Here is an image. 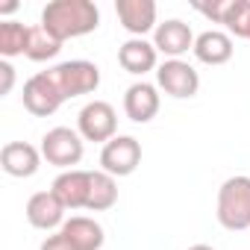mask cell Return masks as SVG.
Masks as SVG:
<instances>
[{"label":"cell","instance_id":"obj_15","mask_svg":"<svg viewBox=\"0 0 250 250\" xmlns=\"http://www.w3.org/2000/svg\"><path fill=\"white\" fill-rule=\"evenodd\" d=\"M65 206H62V200L53 194V191H36L30 200H27V221H30V227H36V229H62V224H65Z\"/></svg>","mask_w":250,"mask_h":250},{"label":"cell","instance_id":"obj_23","mask_svg":"<svg viewBox=\"0 0 250 250\" xmlns=\"http://www.w3.org/2000/svg\"><path fill=\"white\" fill-rule=\"evenodd\" d=\"M39 250H74V247L68 244V238H65L62 232H56V235H47Z\"/></svg>","mask_w":250,"mask_h":250},{"label":"cell","instance_id":"obj_18","mask_svg":"<svg viewBox=\"0 0 250 250\" xmlns=\"http://www.w3.org/2000/svg\"><path fill=\"white\" fill-rule=\"evenodd\" d=\"M232 36L224 30H206L194 39V56L203 65H227L232 59Z\"/></svg>","mask_w":250,"mask_h":250},{"label":"cell","instance_id":"obj_22","mask_svg":"<svg viewBox=\"0 0 250 250\" xmlns=\"http://www.w3.org/2000/svg\"><path fill=\"white\" fill-rule=\"evenodd\" d=\"M0 77H3V83H0V94H9L12 85H15V68L9 65V59H0Z\"/></svg>","mask_w":250,"mask_h":250},{"label":"cell","instance_id":"obj_4","mask_svg":"<svg viewBox=\"0 0 250 250\" xmlns=\"http://www.w3.org/2000/svg\"><path fill=\"white\" fill-rule=\"evenodd\" d=\"M85 139L71 127H53L42 136V156L47 165H56L62 171H74V165L83 162Z\"/></svg>","mask_w":250,"mask_h":250},{"label":"cell","instance_id":"obj_16","mask_svg":"<svg viewBox=\"0 0 250 250\" xmlns=\"http://www.w3.org/2000/svg\"><path fill=\"white\" fill-rule=\"evenodd\" d=\"M156 59H159V50L147 39H127L118 50V65L133 77H145L147 71L159 68Z\"/></svg>","mask_w":250,"mask_h":250},{"label":"cell","instance_id":"obj_3","mask_svg":"<svg viewBox=\"0 0 250 250\" xmlns=\"http://www.w3.org/2000/svg\"><path fill=\"white\" fill-rule=\"evenodd\" d=\"M44 74L56 85V91L62 94V100H71V97H80V94H91L100 85V68L94 62H88V59L59 62V65L47 68Z\"/></svg>","mask_w":250,"mask_h":250},{"label":"cell","instance_id":"obj_25","mask_svg":"<svg viewBox=\"0 0 250 250\" xmlns=\"http://www.w3.org/2000/svg\"><path fill=\"white\" fill-rule=\"evenodd\" d=\"M188 250H215V247H209V244H191Z\"/></svg>","mask_w":250,"mask_h":250},{"label":"cell","instance_id":"obj_21","mask_svg":"<svg viewBox=\"0 0 250 250\" xmlns=\"http://www.w3.org/2000/svg\"><path fill=\"white\" fill-rule=\"evenodd\" d=\"M62 50V42L56 36H50L42 24L30 27V44H27V59L33 62H47V59H56Z\"/></svg>","mask_w":250,"mask_h":250},{"label":"cell","instance_id":"obj_8","mask_svg":"<svg viewBox=\"0 0 250 250\" xmlns=\"http://www.w3.org/2000/svg\"><path fill=\"white\" fill-rule=\"evenodd\" d=\"M156 88L165 91L168 97H177V100H186V97H194L197 88H200V74L183 62V59H165L159 68H156Z\"/></svg>","mask_w":250,"mask_h":250},{"label":"cell","instance_id":"obj_20","mask_svg":"<svg viewBox=\"0 0 250 250\" xmlns=\"http://www.w3.org/2000/svg\"><path fill=\"white\" fill-rule=\"evenodd\" d=\"M30 44V27L18 21H0V56L12 59V56H27Z\"/></svg>","mask_w":250,"mask_h":250},{"label":"cell","instance_id":"obj_2","mask_svg":"<svg viewBox=\"0 0 250 250\" xmlns=\"http://www.w3.org/2000/svg\"><path fill=\"white\" fill-rule=\"evenodd\" d=\"M215 215H218V224L229 232L250 229V177L238 174L221 183Z\"/></svg>","mask_w":250,"mask_h":250},{"label":"cell","instance_id":"obj_7","mask_svg":"<svg viewBox=\"0 0 250 250\" xmlns=\"http://www.w3.org/2000/svg\"><path fill=\"white\" fill-rule=\"evenodd\" d=\"M200 15L215 24H224L229 36L250 42V0H215V3H194Z\"/></svg>","mask_w":250,"mask_h":250},{"label":"cell","instance_id":"obj_11","mask_svg":"<svg viewBox=\"0 0 250 250\" xmlns=\"http://www.w3.org/2000/svg\"><path fill=\"white\" fill-rule=\"evenodd\" d=\"M153 47L159 53H165L168 59H180L183 53L194 50V33L186 21L180 18H168L153 30Z\"/></svg>","mask_w":250,"mask_h":250},{"label":"cell","instance_id":"obj_5","mask_svg":"<svg viewBox=\"0 0 250 250\" xmlns=\"http://www.w3.org/2000/svg\"><path fill=\"white\" fill-rule=\"evenodd\" d=\"M77 133L85 142H112L118 136V115L112 109V103L106 100H91L80 109L77 115Z\"/></svg>","mask_w":250,"mask_h":250},{"label":"cell","instance_id":"obj_13","mask_svg":"<svg viewBox=\"0 0 250 250\" xmlns=\"http://www.w3.org/2000/svg\"><path fill=\"white\" fill-rule=\"evenodd\" d=\"M50 191L62 200L65 209H85L88 206V191H91V171L74 168V171H62Z\"/></svg>","mask_w":250,"mask_h":250},{"label":"cell","instance_id":"obj_17","mask_svg":"<svg viewBox=\"0 0 250 250\" xmlns=\"http://www.w3.org/2000/svg\"><path fill=\"white\" fill-rule=\"evenodd\" d=\"M59 232L68 238V244H71L74 250H100L103 241H106L103 227H100L94 218H88V215H74V218H68Z\"/></svg>","mask_w":250,"mask_h":250},{"label":"cell","instance_id":"obj_10","mask_svg":"<svg viewBox=\"0 0 250 250\" xmlns=\"http://www.w3.org/2000/svg\"><path fill=\"white\" fill-rule=\"evenodd\" d=\"M115 15L121 27L127 30L133 39H145L150 30H156V3L153 0H118Z\"/></svg>","mask_w":250,"mask_h":250},{"label":"cell","instance_id":"obj_1","mask_svg":"<svg viewBox=\"0 0 250 250\" xmlns=\"http://www.w3.org/2000/svg\"><path fill=\"white\" fill-rule=\"evenodd\" d=\"M42 27L59 42L80 39L100 27V9L91 0H53L42 9Z\"/></svg>","mask_w":250,"mask_h":250},{"label":"cell","instance_id":"obj_19","mask_svg":"<svg viewBox=\"0 0 250 250\" xmlns=\"http://www.w3.org/2000/svg\"><path fill=\"white\" fill-rule=\"evenodd\" d=\"M118 203V183L106 171H91V191H88V206L91 212H106Z\"/></svg>","mask_w":250,"mask_h":250},{"label":"cell","instance_id":"obj_24","mask_svg":"<svg viewBox=\"0 0 250 250\" xmlns=\"http://www.w3.org/2000/svg\"><path fill=\"white\" fill-rule=\"evenodd\" d=\"M18 9V3H6V6H0V15H9V12H15Z\"/></svg>","mask_w":250,"mask_h":250},{"label":"cell","instance_id":"obj_9","mask_svg":"<svg viewBox=\"0 0 250 250\" xmlns=\"http://www.w3.org/2000/svg\"><path fill=\"white\" fill-rule=\"evenodd\" d=\"M24 109L30 112V115H36V118H47V115H53L65 100H62V94L56 91V85L50 83V77L44 74V71H39V74H33L27 83H24Z\"/></svg>","mask_w":250,"mask_h":250},{"label":"cell","instance_id":"obj_14","mask_svg":"<svg viewBox=\"0 0 250 250\" xmlns=\"http://www.w3.org/2000/svg\"><path fill=\"white\" fill-rule=\"evenodd\" d=\"M159 88L153 83H133L127 91H124V112L133 124H147L156 118L159 112Z\"/></svg>","mask_w":250,"mask_h":250},{"label":"cell","instance_id":"obj_6","mask_svg":"<svg viewBox=\"0 0 250 250\" xmlns=\"http://www.w3.org/2000/svg\"><path fill=\"white\" fill-rule=\"evenodd\" d=\"M139 165H142V145L133 136H115L100 150V171H106L115 180L130 177Z\"/></svg>","mask_w":250,"mask_h":250},{"label":"cell","instance_id":"obj_12","mask_svg":"<svg viewBox=\"0 0 250 250\" xmlns=\"http://www.w3.org/2000/svg\"><path fill=\"white\" fill-rule=\"evenodd\" d=\"M42 147H33L27 142H9L0 150V168H3L9 177L27 180L42 168Z\"/></svg>","mask_w":250,"mask_h":250}]
</instances>
